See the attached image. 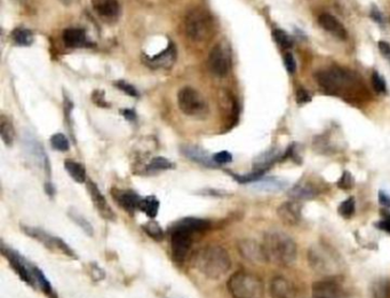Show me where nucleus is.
I'll use <instances>...</instances> for the list:
<instances>
[{
	"instance_id": "1",
	"label": "nucleus",
	"mask_w": 390,
	"mask_h": 298,
	"mask_svg": "<svg viewBox=\"0 0 390 298\" xmlns=\"http://www.w3.org/2000/svg\"><path fill=\"white\" fill-rule=\"evenodd\" d=\"M191 264L204 276L210 280H218L229 272L232 258L224 247L210 244L198 249L194 253Z\"/></svg>"
},
{
	"instance_id": "2",
	"label": "nucleus",
	"mask_w": 390,
	"mask_h": 298,
	"mask_svg": "<svg viewBox=\"0 0 390 298\" xmlns=\"http://www.w3.org/2000/svg\"><path fill=\"white\" fill-rule=\"evenodd\" d=\"M262 245L264 249L266 261H272L280 266L293 264L298 255L296 242L285 233L272 232L266 234Z\"/></svg>"
},
{
	"instance_id": "3",
	"label": "nucleus",
	"mask_w": 390,
	"mask_h": 298,
	"mask_svg": "<svg viewBox=\"0 0 390 298\" xmlns=\"http://www.w3.org/2000/svg\"><path fill=\"white\" fill-rule=\"evenodd\" d=\"M228 291L232 298H264V285L258 275L246 271H238L229 277Z\"/></svg>"
},
{
	"instance_id": "4",
	"label": "nucleus",
	"mask_w": 390,
	"mask_h": 298,
	"mask_svg": "<svg viewBox=\"0 0 390 298\" xmlns=\"http://www.w3.org/2000/svg\"><path fill=\"white\" fill-rule=\"evenodd\" d=\"M214 21L208 12L202 9L191 10L184 19V30L194 42L202 43L212 38L214 34Z\"/></svg>"
},
{
	"instance_id": "5",
	"label": "nucleus",
	"mask_w": 390,
	"mask_h": 298,
	"mask_svg": "<svg viewBox=\"0 0 390 298\" xmlns=\"http://www.w3.org/2000/svg\"><path fill=\"white\" fill-rule=\"evenodd\" d=\"M315 78L322 89L331 94H339L348 90L355 83L354 75L340 67H330L315 74Z\"/></svg>"
},
{
	"instance_id": "6",
	"label": "nucleus",
	"mask_w": 390,
	"mask_h": 298,
	"mask_svg": "<svg viewBox=\"0 0 390 298\" xmlns=\"http://www.w3.org/2000/svg\"><path fill=\"white\" fill-rule=\"evenodd\" d=\"M178 107L183 114L194 118H202L208 113V102L204 97L192 87H183L178 94Z\"/></svg>"
},
{
	"instance_id": "7",
	"label": "nucleus",
	"mask_w": 390,
	"mask_h": 298,
	"mask_svg": "<svg viewBox=\"0 0 390 298\" xmlns=\"http://www.w3.org/2000/svg\"><path fill=\"white\" fill-rule=\"evenodd\" d=\"M2 253L8 260L10 267L14 269V272L21 277V280L24 283L32 288H37V282H36L34 273V265L32 263H30L21 253L18 252L16 250L12 249L8 245H6L4 242L2 243Z\"/></svg>"
},
{
	"instance_id": "8",
	"label": "nucleus",
	"mask_w": 390,
	"mask_h": 298,
	"mask_svg": "<svg viewBox=\"0 0 390 298\" xmlns=\"http://www.w3.org/2000/svg\"><path fill=\"white\" fill-rule=\"evenodd\" d=\"M21 228L23 232L26 233V235L32 237L36 241L40 242L44 247H46L47 249L53 250V251H58L68 257L74 258V259H78L77 253H76L74 250L68 245L66 242L62 240L61 237L52 235V234L46 232V230L38 227H32V226L22 225Z\"/></svg>"
},
{
	"instance_id": "9",
	"label": "nucleus",
	"mask_w": 390,
	"mask_h": 298,
	"mask_svg": "<svg viewBox=\"0 0 390 298\" xmlns=\"http://www.w3.org/2000/svg\"><path fill=\"white\" fill-rule=\"evenodd\" d=\"M194 235V233L176 226L170 227V250L173 260L176 264H183L188 258Z\"/></svg>"
},
{
	"instance_id": "10",
	"label": "nucleus",
	"mask_w": 390,
	"mask_h": 298,
	"mask_svg": "<svg viewBox=\"0 0 390 298\" xmlns=\"http://www.w3.org/2000/svg\"><path fill=\"white\" fill-rule=\"evenodd\" d=\"M208 66L212 74L218 77H224L230 69V60L224 49L220 45L214 46L208 55Z\"/></svg>"
},
{
	"instance_id": "11",
	"label": "nucleus",
	"mask_w": 390,
	"mask_h": 298,
	"mask_svg": "<svg viewBox=\"0 0 390 298\" xmlns=\"http://www.w3.org/2000/svg\"><path fill=\"white\" fill-rule=\"evenodd\" d=\"M87 190L90 196V200L93 201L95 205V209L98 210V212L100 213L102 218H104L106 220L114 221L116 220V213L114 212V210L110 208L108 201L106 200V197L101 193V190L98 189V185L94 181L88 180L87 181Z\"/></svg>"
},
{
	"instance_id": "12",
	"label": "nucleus",
	"mask_w": 390,
	"mask_h": 298,
	"mask_svg": "<svg viewBox=\"0 0 390 298\" xmlns=\"http://www.w3.org/2000/svg\"><path fill=\"white\" fill-rule=\"evenodd\" d=\"M314 298H348L344 288L336 280L325 279L312 284Z\"/></svg>"
},
{
	"instance_id": "13",
	"label": "nucleus",
	"mask_w": 390,
	"mask_h": 298,
	"mask_svg": "<svg viewBox=\"0 0 390 298\" xmlns=\"http://www.w3.org/2000/svg\"><path fill=\"white\" fill-rule=\"evenodd\" d=\"M238 250H240V255L252 263H266V257L264 253V249L262 243H258L256 241L250 240H242L238 243Z\"/></svg>"
},
{
	"instance_id": "14",
	"label": "nucleus",
	"mask_w": 390,
	"mask_h": 298,
	"mask_svg": "<svg viewBox=\"0 0 390 298\" xmlns=\"http://www.w3.org/2000/svg\"><path fill=\"white\" fill-rule=\"evenodd\" d=\"M112 196L114 201L117 202V204L120 206L122 209H124L126 212L130 214H134V212L138 210V205H140L141 196L136 194L133 190H119L114 189L112 192Z\"/></svg>"
},
{
	"instance_id": "15",
	"label": "nucleus",
	"mask_w": 390,
	"mask_h": 298,
	"mask_svg": "<svg viewBox=\"0 0 390 298\" xmlns=\"http://www.w3.org/2000/svg\"><path fill=\"white\" fill-rule=\"evenodd\" d=\"M269 291L272 298H296V296L294 284L282 276L274 277L270 282Z\"/></svg>"
},
{
	"instance_id": "16",
	"label": "nucleus",
	"mask_w": 390,
	"mask_h": 298,
	"mask_svg": "<svg viewBox=\"0 0 390 298\" xmlns=\"http://www.w3.org/2000/svg\"><path fill=\"white\" fill-rule=\"evenodd\" d=\"M301 210L302 208L300 203H298L296 201H290L280 204L277 210V213L280 219L285 225L294 226L299 224L301 219Z\"/></svg>"
},
{
	"instance_id": "17",
	"label": "nucleus",
	"mask_w": 390,
	"mask_h": 298,
	"mask_svg": "<svg viewBox=\"0 0 390 298\" xmlns=\"http://www.w3.org/2000/svg\"><path fill=\"white\" fill-rule=\"evenodd\" d=\"M318 23H320V26L323 28L325 31H328V33L334 36L336 38L340 39V41H346V39H347V30H346V28L339 20L334 18L333 15L328 13L320 15V17H318Z\"/></svg>"
},
{
	"instance_id": "18",
	"label": "nucleus",
	"mask_w": 390,
	"mask_h": 298,
	"mask_svg": "<svg viewBox=\"0 0 390 298\" xmlns=\"http://www.w3.org/2000/svg\"><path fill=\"white\" fill-rule=\"evenodd\" d=\"M181 150H182V154L191 161L200 163V164L204 166H208V168H216V162L213 161V156L210 157L208 154V152H205V150L202 149L200 147L190 146V145L183 146Z\"/></svg>"
},
{
	"instance_id": "19",
	"label": "nucleus",
	"mask_w": 390,
	"mask_h": 298,
	"mask_svg": "<svg viewBox=\"0 0 390 298\" xmlns=\"http://www.w3.org/2000/svg\"><path fill=\"white\" fill-rule=\"evenodd\" d=\"M94 11L102 19L112 20L119 14V4L117 0H90Z\"/></svg>"
},
{
	"instance_id": "20",
	"label": "nucleus",
	"mask_w": 390,
	"mask_h": 298,
	"mask_svg": "<svg viewBox=\"0 0 390 298\" xmlns=\"http://www.w3.org/2000/svg\"><path fill=\"white\" fill-rule=\"evenodd\" d=\"M24 145L28 154L34 158V162L37 163L39 166H42V168H45L47 171H48L50 170L48 161H47V156L45 152H44L42 146L39 144L34 138H31V137L26 138Z\"/></svg>"
},
{
	"instance_id": "21",
	"label": "nucleus",
	"mask_w": 390,
	"mask_h": 298,
	"mask_svg": "<svg viewBox=\"0 0 390 298\" xmlns=\"http://www.w3.org/2000/svg\"><path fill=\"white\" fill-rule=\"evenodd\" d=\"M63 42L66 47L70 49H79L87 44V36L85 30L78 28H68L63 31Z\"/></svg>"
},
{
	"instance_id": "22",
	"label": "nucleus",
	"mask_w": 390,
	"mask_h": 298,
	"mask_svg": "<svg viewBox=\"0 0 390 298\" xmlns=\"http://www.w3.org/2000/svg\"><path fill=\"white\" fill-rule=\"evenodd\" d=\"M173 226L180 227L183 229L189 230V232L196 234L204 232L210 226V222L206 219H202V218H194V217H186L183 219L175 222Z\"/></svg>"
},
{
	"instance_id": "23",
	"label": "nucleus",
	"mask_w": 390,
	"mask_h": 298,
	"mask_svg": "<svg viewBox=\"0 0 390 298\" xmlns=\"http://www.w3.org/2000/svg\"><path fill=\"white\" fill-rule=\"evenodd\" d=\"M175 60V47L173 44H170V46L167 47L165 51H162V53L154 58H149V65H151L154 68H168L174 63Z\"/></svg>"
},
{
	"instance_id": "24",
	"label": "nucleus",
	"mask_w": 390,
	"mask_h": 298,
	"mask_svg": "<svg viewBox=\"0 0 390 298\" xmlns=\"http://www.w3.org/2000/svg\"><path fill=\"white\" fill-rule=\"evenodd\" d=\"M64 168L66 172L69 173V176L74 179L78 184H82L86 181V169L85 166L80 163L76 162L74 160H66L64 161Z\"/></svg>"
},
{
	"instance_id": "25",
	"label": "nucleus",
	"mask_w": 390,
	"mask_h": 298,
	"mask_svg": "<svg viewBox=\"0 0 390 298\" xmlns=\"http://www.w3.org/2000/svg\"><path fill=\"white\" fill-rule=\"evenodd\" d=\"M290 195L293 198H296V200H309V198H314L317 195V189L308 182H306V184L301 182V184H298L296 187L292 188Z\"/></svg>"
},
{
	"instance_id": "26",
	"label": "nucleus",
	"mask_w": 390,
	"mask_h": 298,
	"mask_svg": "<svg viewBox=\"0 0 390 298\" xmlns=\"http://www.w3.org/2000/svg\"><path fill=\"white\" fill-rule=\"evenodd\" d=\"M159 200L154 195L142 197L138 205V210H141L143 213H146L149 218H156L159 212Z\"/></svg>"
},
{
	"instance_id": "27",
	"label": "nucleus",
	"mask_w": 390,
	"mask_h": 298,
	"mask_svg": "<svg viewBox=\"0 0 390 298\" xmlns=\"http://www.w3.org/2000/svg\"><path fill=\"white\" fill-rule=\"evenodd\" d=\"M34 277H36V282H37V287L42 290V291L45 293L47 297L50 298H58L56 292L54 291L53 287H52L50 282L47 280V277L45 276V274L42 273V271L37 266L34 265Z\"/></svg>"
},
{
	"instance_id": "28",
	"label": "nucleus",
	"mask_w": 390,
	"mask_h": 298,
	"mask_svg": "<svg viewBox=\"0 0 390 298\" xmlns=\"http://www.w3.org/2000/svg\"><path fill=\"white\" fill-rule=\"evenodd\" d=\"M280 154L277 150H269V152L260 155L254 162V170H260L266 172L280 158Z\"/></svg>"
},
{
	"instance_id": "29",
	"label": "nucleus",
	"mask_w": 390,
	"mask_h": 298,
	"mask_svg": "<svg viewBox=\"0 0 390 298\" xmlns=\"http://www.w3.org/2000/svg\"><path fill=\"white\" fill-rule=\"evenodd\" d=\"M286 186V182L278 178H264L256 181L254 188L258 190H266V192H274V190H282Z\"/></svg>"
},
{
	"instance_id": "30",
	"label": "nucleus",
	"mask_w": 390,
	"mask_h": 298,
	"mask_svg": "<svg viewBox=\"0 0 390 298\" xmlns=\"http://www.w3.org/2000/svg\"><path fill=\"white\" fill-rule=\"evenodd\" d=\"M68 216H69L70 219L72 220L74 224L78 226V227H80L84 232L87 234V235L93 236V234H94L93 226H92L90 222L87 220L86 218L82 216V214L79 213L77 210L71 208L69 211H68Z\"/></svg>"
},
{
	"instance_id": "31",
	"label": "nucleus",
	"mask_w": 390,
	"mask_h": 298,
	"mask_svg": "<svg viewBox=\"0 0 390 298\" xmlns=\"http://www.w3.org/2000/svg\"><path fill=\"white\" fill-rule=\"evenodd\" d=\"M0 133H2V139L6 146L13 145L15 140V130L12 122L5 116L2 117V122H0Z\"/></svg>"
},
{
	"instance_id": "32",
	"label": "nucleus",
	"mask_w": 390,
	"mask_h": 298,
	"mask_svg": "<svg viewBox=\"0 0 390 298\" xmlns=\"http://www.w3.org/2000/svg\"><path fill=\"white\" fill-rule=\"evenodd\" d=\"M142 228L146 233V235H149L151 238H152V240L158 241V242L164 240L165 232L157 221L150 220V221L146 222V224L143 225Z\"/></svg>"
},
{
	"instance_id": "33",
	"label": "nucleus",
	"mask_w": 390,
	"mask_h": 298,
	"mask_svg": "<svg viewBox=\"0 0 390 298\" xmlns=\"http://www.w3.org/2000/svg\"><path fill=\"white\" fill-rule=\"evenodd\" d=\"M14 42L20 46H30L34 43V35L30 30L24 29V28H18L15 29L12 34Z\"/></svg>"
},
{
	"instance_id": "34",
	"label": "nucleus",
	"mask_w": 390,
	"mask_h": 298,
	"mask_svg": "<svg viewBox=\"0 0 390 298\" xmlns=\"http://www.w3.org/2000/svg\"><path fill=\"white\" fill-rule=\"evenodd\" d=\"M174 164L170 160H167L165 157H154L150 161V163L146 165V172H157V171H164L173 169Z\"/></svg>"
},
{
	"instance_id": "35",
	"label": "nucleus",
	"mask_w": 390,
	"mask_h": 298,
	"mask_svg": "<svg viewBox=\"0 0 390 298\" xmlns=\"http://www.w3.org/2000/svg\"><path fill=\"white\" fill-rule=\"evenodd\" d=\"M373 298H390V282L388 280H378L372 287Z\"/></svg>"
},
{
	"instance_id": "36",
	"label": "nucleus",
	"mask_w": 390,
	"mask_h": 298,
	"mask_svg": "<svg viewBox=\"0 0 390 298\" xmlns=\"http://www.w3.org/2000/svg\"><path fill=\"white\" fill-rule=\"evenodd\" d=\"M272 37H274V41L277 43V45L282 50H288L293 46L292 37H290L288 33H285L284 30L274 29L272 31Z\"/></svg>"
},
{
	"instance_id": "37",
	"label": "nucleus",
	"mask_w": 390,
	"mask_h": 298,
	"mask_svg": "<svg viewBox=\"0 0 390 298\" xmlns=\"http://www.w3.org/2000/svg\"><path fill=\"white\" fill-rule=\"evenodd\" d=\"M50 145L60 152H68L70 149V142L63 133H56L50 138Z\"/></svg>"
},
{
	"instance_id": "38",
	"label": "nucleus",
	"mask_w": 390,
	"mask_h": 298,
	"mask_svg": "<svg viewBox=\"0 0 390 298\" xmlns=\"http://www.w3.org/2000/svg\"><path fill=\"white\" fill-rule=\"evenodd\" d=\"M339 213L344 218L352 217L355 213V200L352 197H349L342 202L339 206Z\"/></svg>"
},
{
	"instance_id": "39",
	"label": "nucleus",
	"mask_w": 390,
	"mask_h": 298,
	"mask_svg": "<svg viewBox=\"0 0 390 298\" xmlns=\"http://www.w3.org/2000/svg\"><path fill=\"white\" fill-rule=\"evenodd\" d=\"M372 85L378 93H386L387 92V85H386V81L380 74H378L376 71H374L372 75Z\"/></svg>"
},
{
	"instance_id": "40",
	"label": "nucleus",
	"mask_w": 390,
	"mask_h": 298,
	"mask_svg": "<svg viewBox=\"0 0 390 298\" xmlns=\"http://www.w3.org/2000/svg\"><path fill=\"white\" fill-rule=\"evenodd\" d=\"M213 161L216 162V165L226 164V163H230L232 161V155L229 152H226V150H222V152H218L213 155Z\"/></svg>"
},
{
	"instance_id": "41",
	"label": "nucleus",
	"mask_w": 390,
	"mask_h": 298,
	"mask_svg": "<svg viewBox=\"0 0 390 298\" xmlns=\"http://www.w3.org/2000/svg\"><path fill=\"white\" fill-rule=\"evenodd\" d=\"M338 186H339L341 189H350L352 187L354 178L348 171H344V172L342 173L341 178L339 179V181H338Z\"/></svg>"
},
{
	"instance_id": "42",
	"label": "nucleus",
	"mask_w": 390,
	"mask_h": 298,
	"mask_svg": "<svg viewBox=\"0 0 390 298\" xmlns=\"http://www.w3.org/2000/svg\"><path fill=\"white\" fill-rule=\"evenodd\" d=\"M284 66L288 74H294L296 70V58L293 57V54L290 52H286L284 55Z\"/></svg>"
},
{
	"instance_id": "43",
	"label": "nucleus",
	"mask_w": 390,
	"mask_h": 298,
	"mask_svg": "<svg viewBox=\"0 0 390 298\" xmlns=\"http://www.w3.org/2000/svg\"><path fill=\"white\" fill-rule=\"evenodd\" d=\"M296 102L299 105H304V103H308L312 101V95L308 92L306 89H302V87H299L296 92Z\"/></svg>"
},
{
	"instance_id": "44",
	"label": "nucleus",
	"mask_w": 390,
	"mask_h": 298,
	"mask_svg": "<svg viewBox=\"0 0 390 298\" xmlns=\"http://www.w3.org/2000/svg\"><path fill=\"white\" fill-rule=\"evenodd\" d=\"M116 86L119 90H122V92L127 95H130V97H136L138 95V91L135 90V87L132 86L128 83H126L124 81H119L116 83Z\"/></svg>"
},
{
	"instance_id": "45",
	"label": "nucleus",
	"mask_w": 390,
	"mask_h": 298,
	"mask_svg": "<svg viewBox=\"0 0 390 298\" xmlns=\"http://www.w3.org/2000/svg\"><path fill=\"white\" fill-rule=\"evenodd\" d=\"M382 213H384V220L376 222V227L390 234V212L384 210Z\"/></svg>"
},
{
	"instance_id": "46",
	"label": "nucleus",
	"mask_w": 390,
	"mask_h": 298,
	"mask_svg": "<svg viewBox=\"0 0 390 298\" xmlns=\"http://www.w3.org/2000/svg\"><path fill=\"white\" fill-rule=\"evenodd\" d=\"M90 271H92L90 272L92 277H94V279L96 281H100L103 279V277H104V275H106L104 271H103L101 267H98L96 264L93 263V264H90Z\"/></svg>"
},
{
	"instance_id": "47",
	"label": "nucleus",
	"mask_w": 390,
	"mask_h": 298,
	"mask_svg": "<svg viewBox=\"0 0 390 298\" xmlns=\"http://www.w3.org/2000/svg\"><path fill=\"white\" fill-rule=\"evenodd\" d=\"M371 18L373 21H376L378 25H384V15L381 14V12L376 9V7H372L371 9Z\"/></svg>"
},
{
	"instance_id": "48",
	"label": "nucleus",
	"mask_w": 390,
	"mask_h": 298,
	"mask_svg": "<svg viewBox=\"0 0 390 298\" xmlns=\"http://www.w3.org/2000/svg\"><path fill=\"white\" fill-rule=\"evenodd\" d=\"M378 47H379V50L382 53V55H384L386 59L390 61V44L387 42L381 41V42L378 43Z\"/></svg>"
},
{
	"instance_id": "49",
	"label": "nucleus",
	"mask_w": 390,
	"mask_h": 298,
	"mask_svg": "<svg viewBox=\"0 0 390 298\" xmlns=\"http://www.w3.org/2000/svg\"><path fill=\"white\" fill-rule=\"evenodd\" d=\"M379 202L382 206H384V208L387 209L390 208V196L387 193L384 192V190H381L379 193Z\"/></svg>"
},
{
	"instance_id": "50",
	"label": "nucleus",
	"mask_w": 390,
	"mask_h": 298,
	"mask_svg": "<svg viewBox=\"0 0 390 298\" xmlns=\"http://www.w3.org/2000/svg\"><path fill=\"white\" fill-rule=\"evenodd\" d=\"M200 194H202V195H210V196H218V195H222V194H224V195H226V193H224V192H218V190H214V189H208V190H205V192H200Z\"/></svg>"
},
{
	"instance_id": "51",
	"label": "nucleus",
	"mask_w": 390,
	"mask_h": 298,
	"mask_svg": "<svg viewBox=\"0 0 390 298\" xmlns=\"http://www.w3.org/2000/svg\"><path fill=\"white\" fill-rule=\"evenodd\" d=\"M45 192L48 194L50 196H53L55 194V188H54V186L50 184V182H47V184L45 185Z\"/></svg>"
},
{
	"instance_id": "52",
	"label": "nucleus",
	"mask_w": 390,
	"mask_h": 298,
	"mask_svg": "<svg viewBox=\"0 0 390 298\" xmlns=\"http://www.w3.org/2000/svg\"><path fill=\"white\" fill-rule=\"evenodd\" d=\"M122 114H124V116H125L127 119H130V121H134V119H135V113H134L133 110L126 109V110L122 111Z\"/></svg>"
},
{
	"instance_id": "53",
	"label": "nucleus",
	"mask_w": 390,
	"mask_h": 298,
	"mask_svg": "<svg viewBox=\"0 0 390 298\" xmlns=\"http://www.w3.org/2000/svg\"><path fill=\"white\" fill-rule=\"evenodd\" d=\"M60 2H61V3H63V4H66V5H70V4H72V3H74V2H76V0H60Z\"/></svg>"
}]
</instances>
